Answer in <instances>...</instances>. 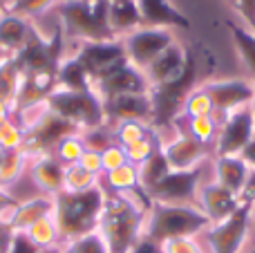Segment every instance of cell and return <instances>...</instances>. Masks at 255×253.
<instances>
[{
    "label": "cell",
    "instance_id": "obj_32",
    "mask_svg": "<svg viewBox=\"0 0 255 253\" xmlns=\"http://www.w3.org/2000/svg\"><path fill=\"white\" fill-rule=\"evenodd\" d=\"M58 249H61V253H112L110 247H108V242H106V238H103L99 231L65 240V242H61Z\"/></svg>",
    "mask_w": 255,
    "mask_h": 253
},
{
    "label": "cell",
    "instance_id": "obj_26",
    "mask_svg": "<svg viewBox=\"0 0 255 253\" xmlns=\"http://www.w3.org/2000/svg\"><path fill=\"white\" fill-rule=\"evenodd\" d=\"M226 25H229V31L233 36L240 61H242L249 79L255 83V31L247 29L244 25H238V22H226Z\"/></svg>",
    "mask_w": 255,
    "mask_h": 253
},
{
    "label": "cell",
    "instance_id": "obj_19",
    "mask_svg": "<svg viewBox=\"0 0 255 253\" xmlns=\"http://www.w3.org/2000/svg\"><path fill=\"white\" fill-rule=\"evenodd\" d=\"M139 9L141 27H163V29H188L190 18L172 4V0H134Z\"/></svg>",
    "mask_w": 255,
    "mask_h": 253
},
{
    "label": "cell",
    "instance_id": "obj_28",
    "mask_svg": "<svg viewBox=\"0 0 255 253\" xmlns=\"http://www.w3.org/2000/svg\"><path fill=\"white\" fill-rule=\"evenodd\" d=\"M29 168V155L25 150H9L0 164V188L9 191L16 182H20Z\"/></svg>",
    "mask_w": 255,
    "mask_h": 253
},
{
    "label": "cell",
    "instance_id": "obj_3",
    "mask_svg": "<svg viewBox=\"0 0 255 253\" xmlns=\"http://www.w3.org/2000/svg\"><path fill=\"white\" fill-rule=\"evenodd\" d=\"M108 0H61L56 16L61 20L63 36L72 45L112 40L108 27Z\"/></svg>",
    "mask_w": 255,
    "mask_h": 253
},
{
    "label": "cell",
    "instance_id": "obj_41",
    "mask_svg": "<svg viewBox=\"0 0 255 253\" xmlns=\"http://www.w3.org/2000/svg\"><path fill=\"white\" fill-rule=\"evenodd\" d=\"M101 164H103V175L110 173L115 168H121V166L128 164V155H126V148H121L119 143H112L108 146L106 150L101 152Z\"/></svg>",
    "mask_w": 255,
    "mask_h": 253
},
{
    "label": "cell",
    "instance_id": "obj_10",
    "mask_svg": "<svg viewBox=\"0 0 255 253\" xmlns=\"http://www.w3.org/2000/svg\"><path fill=\"white\" fill-rule=\"evenodd\" d=\"M215 108V121L220 124L231 112L249 108L255 97V83L251 79H217L202 83Z\"/></svg>",
    "mask_w": 255,
    "mask_h": 253
},
{
    "label": "cell",
    "instance_id": "obj_2",
    "mask_svg": "<svg viewBox=\"0 0 255 253\" xmlns=\"http://www.w3.org/2000/svg\"><path fill=\"white\" fill-rule=\"evenodd\" d=\"M211 227L208 218L199 211L197 204H157L150 202L145 213L143 236L150 240L163 242L177 238H199Z\"/></svg>",
    "mask_w": 255,
    "mask_h": 253
},
{
    "label": "cell",
    "instance_id": "obj_22",
    "mask_svg": "<svg viewBox=\"0 0 255 253\" xmlns=\"http://www.w3.org/2000/svg\"><path fill=\"white\" fill-rule=\"evenodd\" d=\"M56 88L72 90V92H88L94 90V81L76 56H67L58 63L56 70Z\"/></svg>",
    "mask_w": 255,
    "mask_h": 253
},
{
    "label": "cell",
    "instance_id": "obj_1",
    "mask_svg": "<svg viewBox=\"0 0 255 253\" xmlns=\"http://www.w3.org/2000/svg\"><path fill=\"white\" fill-rule=\"evenodd\" d=\"M148 209L150 200L145 193H139V195L108 193L97 231L106 238L112 253H128L132 245L143 236Z\"/></svg>",
    "mask_w": 255,
    "mask_h": 253
},
{
    "label": "cell",
    "instance_id": "obj_46",
    "mask_svg": "<svg viewBox=\"0 0 255 253\" xmlns=\"http://www.w3.org/2000/svg\"><path fill=\"white\" fill-rule=\"evenodd\" d=\"M13 206H16V202L9 197L7 191H2V188H0V222L7 224V220H9V215H11Z\"/></svg>",
    "mask_w": 255,
    "mask_h": 253
},
{
    "label": "cell",
    "instance_id": "obj_45",
    "mask_svg": "<svg viewBox=\"0 0 255 253\" xmlns=\"http://www.w3.org/2000/svg\"><path fill=\"white\" fill-rule=\"evenodd\" d=\"M128 253H161V245L154 242V240H150V238H145V236H141L139 240L132 245V249Z\"/></svg>",
    "mask_w": 255,
    "mask_h": 253
},
{
    "label": "cell",
    "instance_id": "obj_44",
    "mask_svg": "<svg viewBox=\"0 0 255 253\" xmlns=\"http://www.w3.org/2000/svg\"><path fill=\"white\" fill-rule=\"evenodd\" d=\"M7 253H40V251L36 249L34 245H31L29 238H27L25 233L13 231V236H11V242H9V249H7Z\"/></svg>",
    "mask_w": 255,
    "mask_h": 253
},
{
    "label": "cell",
    "instance_id": "obj_27",
    "mask_svg": "<svg viewBox=\"0 0 255 253\" xmlns=\"http://www.w3.org/2000/svg\"><path fill=\"white\" fill-rule=\"evenodd\" d=\"M22 233L29 238V242L38 251L56 249V247H61V242H63L61 231H58V227H56V220H54V213L47 215V218H43V220H38V222H34Z\"/></svg>",
    "mask_w": 255,
    "mask_h": 253
},
{
    "label": "cell",
    "instance_id": "obj_49",
    "mask_svg": "<svg viewBox=\"0 0 255 253\" xmlns=\"http://www.w3.org/2000/svg\"><path fill=\"white\" fill-rule=\"evenodd\" d=\"M11 236H13L11 229H9L4 222H0V253H7L9 242H11Z\"/></svg>",
    "mask_w": 255,
    "mask_h": 253
},
{
    "label": "cell",
    "instance_id": "obj_51",
    "mask_svg": "<svg viewBox=\"0 0 255 253\" xmlns=\"http://www.w3.org/2000/svg\"><path fill=\"white\" fill-rule=\"evenodd\" d=\"M251 233H255V204L251 209Z\"/></svg>",
    "mask_w": 255,
    "mask_h": 253
},
{
    "label": "cell",
    "instance_id": "obj_14",
    "mask_svg": "<svg viewBox=\"0 0 255 253\" xmlns=\"http://www.w3.org/2000/svg\"><path fill=\"white\" fill-rule=\"evenodd\" d=\"M94 92L101 97V101H106V99L121 97V94H145L150 92V83L143 72L136 70L130 63H126L124 67H119L112 74L97 81L94 83Z\"/></svg>",
    "mask_w": 255,
    "mask_h": 253
},
{
    "label": "cell",
    "instance_id": "obj_36",
    "mask_svg": "<svg viewBox=\"0 0 255 253\" xmlns=\"http://www.w3.org/2000/svg\"><path fill=\"white\" fill-rule=\"evenodd\" d=\"M161 143H163L161 134H159V130H154V132L148 134L145 139H141V141H136V143H132V146L126 148L128 161H130V164H134V166H141L143 161H148L150 157H152L154 152L161 148Z\"/></svg>",
    "mask_w": 255,
    "mask_h": 253
},
{
    "label": "cell",
    "instance_id": "obj_56",
    "mask_svg": "<svg viewBox=\"0 0 255 253\" xmlns=\"http://www.w3.org/2000/svg\"><path fill=\"white\" fill-rule=\"evenodd\" d=\"M4 11V2H2V0H0V13H2Z\"/></svg>",
    "mask_w": 255,
    "mask_h": 253
},
{
    "label": "cell",
    "instance_id": "obj_39",
    "mask_svg": "<svg viewBox=\"0 0 255 253\" xmlns=\"http://www.w3.org/2000/svg\"><path fill=\"white\" fill-rule=\"evenodd\" d=\"M81 134H83V141H85V148H88V150L103 152L108 146L115 143V137H112L110 126H101V128L88 130V132H81Z\"/></svg>",
    "mask_w": 255,
    "mask_h": 253
},
{
    "label": "cell",
    "instance_id": "obj_4",
    "mask_svg": "<svg viewBox=\"0 0 255 253\" xmlns=\"http://www.w3.org/2000/svg\"><path fill=\"white\" fill-rule=\"evenodd\" d=\"M106 195V188L97 186L85 193L63 191L54 197V220H56L63 242L97 231Z\"/></svg>",
    "mask_w": 255,
    "mask_h": 253
},
{
    "label": "cell",
    "instance_id": "obj_16",
    "mask_svg": "<svg viewBox=\"0 0 255 253\" xmlns=\"http://www.w3.org/2000/svg\"><path fill=\"white\" fill-rule=\"evenodd\" d=\"M36 38L31 20L20 13L4 9L0 13V52L9 58H16L31 40Z\"/></svg>",
    "mask_w": 255,
    "mask_h": 253
},
{
    "label": "cell",
    "instance_id": "obj_43",
    "mask_svg": "<svg viewBox=\"0 0 255 253\" xmlns=\"http://www.w3.org/2000/svg\"><path fill=\"white\" fill-rule=\"evenodd\" d=\"M81 166H83L88 173H92V175H97V177H103V164H101V152H97V150H85L83 152V157H81V161H79Z\"/></svg>",
    "mask_w": 255,
    "mask_h": 253
},
{
    "label": "cell",
    "instance_id": "obj_57",
    "mask_svg": "<svg viewBox=\"0 0 255 253\" xmlns=\"http://www.w3.org/2000/svg\"><path fill=\"white\" fill-rule=\"evenodd\" d=\"M251 110H253V115H255V97H253V103H251Z\"/></svg>",
    "mask_w": 255,
    "mask_h": 253
},
{
    "label": "cell",
    "instance_id": "obj_37",
    "mask_svg": "<svg viewBox=\"0 0 255 253\" xmlns=\"http://www.w3.org/2000/svg\"><path fill=\"white\" fill-rule=\"evenodd\" d=\"M58 2L61 0H4V9H11V11L34 20L43 13L54 11L58 7Z\"/></svg>",
    "mask_w": 255,
    "mask_h": 253
},
{
    "label": "cell",
    "instance_id": "obj_54",
    "mask_svg": "<svg viewBox=\"0 0 255 253\" xmlns=\"http://www.w3.org/2000/svg\"><path fill=\"white\" fill-rule=\"evenodd\" d=\"M2 159H4V150L0 148V164H2Z\"/></svg>",
    "mask_w": 255,
    "mask_h": 253
},
{
    "label": "cell",
    "instance_id": "obj_42",
    "mask_svg": "<svg viewBox=\"0 0 255 253\" xmlns=\"http://www.w3.org/2000/svg\"><path fill=\"white\" fill-rule=\"evenodd\" d=\"M233 9L240 13L242 22L247 25V29L255 31V0H231Z\"/></svg>",
    "mask_w": 255,
    "mask_h": 253
},
{
    "label": "cell",
    "instance_id": "obj_29",
    "mask_svg": "<svg viewBox=\"0 0 255 253\" xmlns=\"http://www.w3.org/2000/svg\"><path fill=\"white\" fill-rule=\"evenodd\" d=\"M136 170H139V186H141V191L148 193L150 188H154L168 173H170V166H168L166 157H163L161 148H159V150L154 152L148 161H143L141 166H136Z\"/></svg>",
    "mask_w": 255,
    "mask_h": 253
},
{
    "label": "cell",
    "instance_id": "obj_12",
    "mask_svg": "<svg viewBox=\"0 0 255 253\" xmlns=\"http://www.w3.org/2000/svg\"><path fill=\"white\" fill-rule=\"evenodd\" d=\"M195 58L190 56V52L175 40L172 45H168L152 63L143 70L145 79H148L150 88H157V85H168V83H175L179 81L181 76L188 72V67L193 65Z\"/></svg>",
    "mask_w": 255,
    "mask_h": 253
},
{
    "label": "cell",
    "instance_id": "obj_21",
    "mask_svg": "<svg viewBox=\"0 0 255 253\" xmlns=\"http://www.w3.org/2000/svg\"><path fill=\"white\" fill-rule=\"evenodd\" d=\"M251 177V168L242 161V157H213V182L233 191L242 197L247 182Z\"/></svg>",
    "mask_w": 255,
    "mask_h": 253
},
{
    "label": "cell",
    "instance_id": "obj_23",
    "mask_svg": "<svg viewBox=\"0 0 255 253\" xmlns=\"http://www.w3.org/2000/svg\"><path fill=\"white\" fill-rule=\"evenodd\" d=\"M108 27H110L112 38H126L134 29L141 27L139 9H136L134 0L132 2H110L108 7Z\"/></svg>",
    "mask_w": 255,
    "mask_h": 253
},
{
    "label": "cell",
    "instance_id": "obj_31",
    "mask_svg": "<svg viewBox=\"0 0 255 253\" xmlns=\"http://www.w3.org/2000/svg\"><path fill=\"white\" fill-rule=\"evenodd\" d=\"M101 186V177L88 173L81 164L65 166V177H63V191L65 193H85Z\"/></svg>",
    "mask_w": 255,
    "mask_h": 253
},
{
    "label": "cell",
    "instance_id": "obj_25",
    "mask_svg": "<svg viewBox=\"0 0 255 253\" xmlns=\"http://www.w3.org/2000/svg\"><path fill=\"white\" fill-rule=\"evenodd\" d=\"M175 124H184L177 128V132H186L188 137L197 139L199 143H204V146H208L213 150V143L217 139V130H220V124L215 121V117H193V119L177 117Z\"/></svg>",
    "mask_w": 255,
    "mask_h": 253
},
{
    "label": "cell",
    "instance_id": "obj_50",
    "mask_svg": "<svg viewBox=\"0 0 255 253\" xmlns=\"http://www.w3.org/2000/svg\"><path fill=\"white\" fill-rule=\"evenodd\" d=\"M242 200L255 204V173H251V177H249L247 188H244V193H242Z\"/></svg>",
    "mask_w": 255,
    "mask_h": 253
},
{
    "label": "cell",
    "instance_id": "obj_58",
    "mask_svg": "<svg viewBox=\"0 0 255 253\" xmlns=\"http://www.w3.org/2000/svg\"><path fill=\"white\" fill-rule=\"evenodd\" d=\"M4 58H9V56H4V54H2V52H0V61H4Z\"/></svg>",
    "mask_w": 255,
    "mask_h": 253
},
{
    "label": "cell",
    "instance_id": "obj_35",
    "mask_svg": "<svg viewBox=\"0 0 255 253\" xmlns=\"http://www.w3.org/2000/svg\"><path fill=\"white\" fill-rule=\"evenodd\" d=\"M215 115V108H213V101L208 97V92L204 90V85H195L193 90L188 92L184 101V110H181L179 117H213Z\"/></svg>",
    "mask_w": 255,
    "mask_h": 253
},
{
    "label": "cell",
    "instance_id": "obj_53",
    "mask_svg": "<svg viewBox=\"0 0 255 253\" xmlns=\"http://www.w3.org/2000/svg\"><path fill=\"white\" fill-rule=\"evenodd\" d=\"M108 2H132V0H108Z\"/></svg>",
    "mask_w": 255,
    "mask_h": 253
},
{
    "label": "cell",
    "instance_id": "obj_38",
    "mask_svg": "<svg viewBox=\"0 0 255 253\" xmlns=\"http://www.w3.org/2000/svg\"><path fill=\"white\" fill-rule=\"evenodd\" d=\"M25 139H27V132L20 124L16 121V117L4 124H0V148L4 152L9 150H22L25 146Z\"/></svg>",
    "mask_w": 255,
    "mask_h": 253
},
{
    "label": "cell",
    "instance_id": "obj_30",
    "mask_svg": "<svg viewBox=\"0 0 255 253\" xmlns=\"http://www.w3.org/2000/svg\"><path fill=\"white\" fill-rule=\"evenodd\" d=\"M112 137H115V143H119L121 148H128L132 143L145 139L148 134H152L154 126L148 124V121H119V124H112Z\"/></svg>",
    "mask_w": 255,
    "mask_h": 253
},
{
    "label": "cell",
    "instance_id": "obj_40",
    "mask_svg": "<svg viewBox=\"0 0 255 253\" xmlns=\"http://www.w3.org/2000/svg\"><path fill=\"white\" fill-rule=\"evenodd\" d=\"M161 253H206L199 238H177L161 245Z\"/></svg>",
    "mask_w": 255,
    "mask_h": 253
},
{
    "label": "cell",
    "instance_id": "obj_55",
    "mask_svg": "<svg viewBox=\"0 0 255 253\" xmlns=\"http://www.w3.org/2000/svg\"><path fill=\"white\" fill-rule=\"evenodd\" d=\"M242 253H255V247H253V249H244Z\"/></svg>",
    "mask_w": 255,
    "mask_h": 253
},
{
    "label": "cell",
    "instance_id": "obj_5",
    "mask_svg": "<svg viewBox=\"0 0 255 253\" xmlns=\"http://www.w3.org/2000/svg\"><path fill=\"white\" fill-rule=\"evenodd\" d=\"M47 106L54 115L65 119L67 124H72L79 132H88V130L108 126L103 101L94 90L72 92V90L56 88L47 97Z\"/></svg>",
    "mask_w": 255,
    "mask_h": 253
},
{
    "label": "cell",
    "instance_id": "obj_13",
    "mask_svg": "<svg viewBox=\"0 0 255 253\" xmlns=\"http://www.w3.org/2000/svg\"><path fill=\"white\" fill-rule=\"evenodd\" d=\"M161 152L166 157L170 170H193L202 168L204 161L211 159V148L199 143L186 132H177L170 141L161 143Z\"/></svg>",
    "mask_w": 255,
    "mask_h": 253
},
{
    "label": "cell",
    "instance_id": "obj_9",
    "mask_svg": "<svg viewBox=\"0 0 255 253\" xmlns=\"http://www.w3.org/2000/svg\"><path fill=\"white\" fill-rule=\"evenodd\" d=\"M204 166L193 170H170L145 195L157 204H197L199 186L204 184Z\"/></svg>",
    "mask_w": 255,
    "mask_h": 253
},
{
    "label": "cell",
    "instance_id": "obj_24",
    "mask_svg": "<svg viewBox=\"0 0 255 253\" xmlns=\"http://www.w3.org/2000/svg\"><path fill=\"white\" fill-rule=\"evenodd\" d=\"M101 186L106 188V193H115V195H139V193H143L139 186V170L130 161L121 168H115L103 175Z\"/></svg>",
    "mask_w": 255,
    "mask_h": 253
},
{
    "label": "cell",
    "instance_id": "obj_47",
    "mask_svg": "<svg viewBox=\"0 0 255 253\" xmlns=\"http://www.w3.org/2000/svg\"><path fill=\"white\" fill-rule=\"evenodd\" d=\"M16 117V103L7 101V99H0V124L13 119Z\"/></svg>",
    "mask_w": 255,
    "mask_h": 253
},
{
    "label": "cell",
    "instance_id": "obj_17",
    "mask_svg": "<svg viewBox=\"0 0 255 253\" xmlns=\"http://www.w3.org/2000/svg\"><path fill=\"white\" fill-rule=\"evenodd\" d=\"M108 126L119 124V121H148L152 124V103L150 92L145 94H121L103 101Z\"/></svg>",
    "mask_w": 255,
    "mask_h": 253
},
{
    "label": "cell",
    "instance_id": "obj_48",
    "mask_svg": "<svg viewBox=\"0 0 255 253\" xmlns=\"http://www.w3.org/2000/svg\"><path fill=\"white\" fill-rule=\"evenodd\" d=\"M240 157H242V161L249 166V168H251V173H255V137L251 139V143H249V146L240 152Z\"/></svg>",
    "mask_w": 255,
    "mask_h": 253
},
{
    "label": "cell",
    "instance_id": "obj_15",
    "mask_svg": "<svg viewBox=\"0 0 255 253\" xmlns=\"http://www.w3.org/2000/svg\"><path fill=\"white\" fill-rule=\"evenodd\" d=\"M240 204H242V197L235 195V193L229 191V188L220 186L217 182H206L199 186L197 206L208 218L211 224L231 218V215L240 209Z\"/></svg>",
    "mask_w": 255,
    "mask_h": 253
},
{
    "label": "cell",
    "instance_id": "obj_34",
    "mask_svg": "<svg viewBox=\"0 0 255 253\" xmlns=\"http://www.w3.org/2000/svg\"><path fill=\"white\" fill-rule=\"evenodd\" d=\"M85 150H88V148H85L83 134L72 132V134H67V137H63L61 141L52 148V155L56 157L63 166H72V164H79Z\"/></svg>",
    "mask_w": 255,
    "mask_h": 253
},
{
    "label": "cell",
    "instance_id": "obj_8",
    "mask_svg": "<svg viewBox=\"0 0 255 253\" xmlns=\"http://www.w3.org/2000/svg\"><path fill=\"white\" fill-rule=\"evenodd\" d=\"M175 34L172 29H163V27H139L126 38H121L126 49V58L130 65L143 72L168 45L175 43Z\"/></svg>",
    "mask_w": 255,
    "mask_h": 253
},
{
    "label": "cell",
    "instance_id": "obj_6",
    "mask_svg": "<svg viewBox=\"0 0 255 253\" xmlns=\"http://www.w3.org/2000/svg\"><path fill=\"white\" fill-rule=\"evenodd\" d=\"M251 202L240 204L231 218L215 222L204 231L208 253H242L251 238Z\"/></svg>",
    "mask_w": 255,
    "mask_h": 253
},
{
    "label": "cell",
    "instance_id": "obj_33",
    "mask_svg": "<svg viewBox=\"0 0 255 253\" xmlns=\"http://www.w3.org/2000/svg\"><path fill=\"white\" fill-rule=\"evenodd\" d=\"M22 83V70L16 63V58L0 61V99L16 101V94Z\"/></svg>",
    "mask_w": 255,
    "mask_h": 253
},
{
    "label": "cell",
    "instance_id": "obj_18",
    "mask_svg": "<svg viewBox=\"0 0 255 253\" xmlns=\"http://www.w3.org/2000/svg\"><path fill=\"white\" fill-rule=\"evenodd\" d=\"M31 184L36 186V191L43 195L56 197L58 193H63V177H65V166L52 155H36L29 157V168H27Z\"/></svg>",
    "mask_w": 255,
    "mask_h": 253
},
{
    "label": "cell",
    "instance_id": "obj_7",
    "mask_svg": "<svg viewBox=\"0 0 255 253\" xmlns=\"http://www.w3.org/2000/svg\"><path fill=\"white\" fill-rule=\"evenodd\" d=\"M255 137V115L249 108L231 112L220 121L217 139L213 143V157H240V152Z\"/></svg>",
    "mask_w": 255,
    "mask_h": 253
},
{
    "label": "cell",
    "instance_id": "obj_20",
    "mask_svg": "<svg viewBox=\"0 0 255 253\" xmlns=\"http://www.w3.org/2000/svg\"><path fill=\"white\" fill-rule=\"evenodd\" d=\"M52 213H54V197L38 193V195L29 197V200H22L13 206L11 215H9V220H7V227L11 229V231L22 233L34 222H38V220L47 218V215H52Z\"/></svg>",
    "mask_w": 255,
    "mask_h": 253
},
{
    "label": "cell",
    "instance_id": "obj_52",
    "mask_svg": "<svg viewBox=\"0 0 255 253\" xmlns=\"http://www.w3.org/2000/svg\"><path fill=\"white\" fill-rule=\"evenodd\" d=\"M40 253H61V249L56 247V249H45V251H40Z\"/></svg>",
    "mask_w": 255,
    "mask_h": 253
},
{
    "label": "cell",
    "instance_id": "obj_11",
    "mask_svg": "<svg viewBox=\"0 0 255 253\" xmlns=\"http://www.w3.org/2000/svg\"><path fill=\"white\" fill-rule=\"evenodd\" d=\"M74 56L83 63V67L88 70V74L92 76L94 83L101 81L103 76L112 74V72L119 70V67H124L128 63L124 43H121L119 38L79 45V49L74 52Z\"/></svg>",
    "mask_w": 255,
    "mask_h": 253
}]
</instances>
